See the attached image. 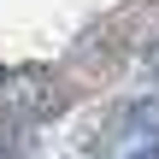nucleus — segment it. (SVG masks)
I'll use <instances>...</instances> for the list:
<instances>
[{"label":"nucleus","mask_w":159,"mask_h":159,"mask_svg":"<svg viewBox=\"0 0 159 159\" xmlns=\"http://www.w3.org/2000/svg\"><path fill=\"white\" fill-rule=\"evenodd\" d=\"M65 106V89L53 83V71L24 65V71H0V124H35L53 118Z\"/></svg>","instance_id":"obj_1"},{"label":"nucleus","mask_w":159,"mask_h":159,"mask_svg":"<svg viewBox=\"0 0 159 159\" xmlns=\"http://www.w3.org/2000/svg\"><path fill=\"white\" fill-rule=\"evenodd\" d=\"M124 159H159V136H142L136 148H124Z\"/></svg>","instance_id":"obj_2"},{"label":"nucleus","mask_w":159,"mask_h":159,"mask_svg":"<svg viewBox=\"0 0 159 159\" xmlns=\"http://www.w3.org/2000/svg\"><path fill=\"white\" fill-rule=\"evenodd\" d=\"M0 159H18V130H6V136H0Z\"/></svg>","instance_id":"obj_3"}]
</instances>
